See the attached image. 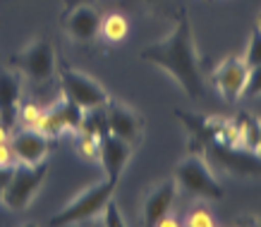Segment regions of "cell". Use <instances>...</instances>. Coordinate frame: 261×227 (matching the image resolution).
Returning <instances> with one entry per match:
<instances>
[{
    "label": "cell",
    "instance_id": "8fae6325",
    "mask_svg": "<svg viewBox=\"0 0 261 227\" xmlns=\"http://www.w3.org/2000/svg\"><path fill=\"white\" fill-rule=\"evenodd\" d=\"M132 144L125 139H120L115 134H103L101 141H98V158H101V165H103V173L108 180H120L122 170L127 167L129 163V156H132Z\"/></svg>",
    "mask_w": 261,
    "mask_h": 227
},
{
    "label": "cell",
    "instance_id": "3957f363",
    "mask_svg": "<svg viewBox=\"0 0 261 227\" xmlns=\"http://www.w3.org/2000/svg\"><path fill=\"white\" fill-rule=\"evenodd\" d=\"M48 173V163H36V165H22L17 163L10 173V180L5 184L3 191V204L12 208V211H24L29 208V204L34 201V196L39 191V187L43 184Z\"/></svg>",
    "mask_w": 261,
    "mask_h": 227
},
{
    "label": "cell",
    "instance_id": "d4e9b609",
    "mask_svg": "<svg viewBox=\"0 0 261 227\" xmlns=\"http://www.w3.org/2000/svg\"><path fill=\"white\" fill-rule=\"evenodd\" d=\"M15 153H12V146L10 141H0V165L3 167H15Z\"/></svg>",
    "mask_w": 261,
    "mask_h": 227
},
{
    "label": "cell",
    "instance_id": "e0dca14e",
    "mask_svg": "<svg viewBox=\"0 0 261 227\" xmlns=\"http://www.w3.org/2000/svg\"><path fill=\"white\" fill-rule=\"evenodd\" d=\"M129 34V22L125 15L120 12H111V15L101 17V36L108 43H122Z\"/></svg>",
    "mask_w": 261,
    "mask_h": 227
},
{
    "label": "cell",
    "instance_id": "ffe728a7",
    "mask_svg": "<svg viewBox=\"0 0 261 227\" xmlns=\"http://www.w3.org/2000/svg\"><path fill=\"white\" fill-rule=\"evenodd\" d=\"M242 96H245V98L261 96V63L254 65V67H249V72H247L245 89H242Z\"/></svg>",
    "mask_w": 261,
    "mask_h": 227
},
{
    "label": "cell",
    "instance_id": "4316f807",
    "mask_svg": "<svg viewBox=\"0 0 261 227\" xmlns=\"http://www.w3.org/2000/svg\"><path fill=\"white\" fill-rule=\"evenodd\" d=\"M175 225H177V220H175V218H166V215H163V218L159 220V225H156V227H175Z\"/></svg>",
    "mask_w": 261,
    "mask_h": 227
},
{
    "label": "cell",
    "instance_id": "30bf717a",
    "mask_svg": "<svg viewBox=\"0 0 261 227\" xmlns=\"http://www.w3.org/2000/svg\"><path fill=\"white\" fill-rule=\"evenodd\" d=\"M10 146H12L17 163L36 165L46 160L48 151H50V136L43 134L41 129L24 127V129H19V132H15L10 136Z\"/></svg>",
    "mask_w": 261,
    "mask_h": 227
},
{
    "label": "cell",
    "instance_id": "5b68a950",
    "mask_svg": "<svg viewBox=\"0 0 261 227\" xmlns=\"http://www.w3.org/2000/svg\"><path fill=\"white\" fill-rule=\"evenodd\" d=\"M60 72V87H63V96L67 101H72L82 110H94L108 103V91L96 81L94 77H89L84 72L74 70L70 65L60 63L58 67Z\"/></svg>",
    "mask_w": 261,
    "mask_h": 227
},
{
    "label": "cell",
    "instance_id": "2e32d148",
    "mask_svg": "<svg viewBox=\"0 0 261 227\" xmlns=\"http://www.w3.org/2000/svg\"><path fill=\"white\" fill-rule=\"evenodd\" d=\"M238 132H240V146L247 151H256V144H259V132H261V120L249 115V112H240L238 120Z\"/></svg>",
    "mask_w": 261,
    "mask_h": 227
},
{
    "label": "cell",
    "instance_id": "5bb4252c",
    "mask_svg": "<svg viewBox=\"0 0 261 227\" xmlns=\"http://www.w3.org/2000/svg\"><path fill=\"white\" fill-rule=\"evenodd\" d=\"M22 74L15 70H0V125L12 129L19 118Z\"/></svg>",
    "mask_w": 261,
    "mask_h": 227
},
{
    "label": "cell",
    "instance_id": "7402d4cb",
    "mask_svg": "<svg viewBox=\"0 0 261 227\" xmlns=\"http://www.w3.org/2000/svg\"><path fill=\"white\" fill-rule=\"evenodd\" d=\"M98 136L87 132H80V141H77V151L84 158H98Z\"/></svg>",
    "mask_w": 261,
    "mask_h": 227
},
{
    "label": "cell",
    "instance_id": "ac0fdd59",
    "mask_svg": "<svg viewBox=\"0 0 261 227\" xmlns=\"http://www.w3.org/2000/svg\"><path fill=\"white\" fill-rule=\"evenodd\" d=\"M129 8H139L142 12H149V15H161V17H175L177 12V3L175 0H125Z\"/></svg>",
    "mask_w": 261,
    "mask_h": 227
},
{
    "label": "cell",
    "instance_id": "cb8c5ba5",
    "mask_svg": "<svg viewBox=\"0 0 261 227\" xmlns=\"http://www.w3.org/2000/svg\"><path fill=\"white\" fill-rule=\"evenodd\" d=\"M41 112H43V110H41L36 103H27V105L19 108V118L17 120H22L24 127H34V129H36V127H39V120H41Z\"/></svg>",
    "mask_w": 261,
    "mask_h": 227
},
{
    "label": "cell",
    "instance_id": "6da1fadb",
    "mask_svg": "<svg viewBox=\"0 0 261 227\" xmlns=\"http://www.w3.org/2000/svg\"><path fill=\"white\" fill-rule=\"evenodd\" d=\"M173 19V32L163 41L144 48L142 58L146 63L166 70L177 81V87L197 101L204 96V70H201V60H199L194 36H192L190 15L185 8H177Z\"/></svg>",
    "mask_w": 261,
    "mask_h": 227
},
{
    "label": "cell",
    "instance_id": "7c38bea8",
    "mask_svg": "<svg viewBox=\"0 0 261 227\" xmlns=\"http://www.w3.org/2000/svg\"><path fill=\"white\" fill-rule=\"evenodd\" d=\"M247 72H249V67L245 65L242 58H225L214 70L216 89L221 91V96L228 103H235L240 96H242V89H245V81H247Z\"/></svg>",
    "mask_w": 261,
    "mask_h": 227
},
{
    "label": "cell",
    "instance_id": "f1b7e54d",
    "mask_svg": "<svg viewBox=\"0 0 261 227\" xmlns=\"http://www.w3.org/2000/svg\"><path fill=\"white\" fill-rule=\"evenodd\" d=\"M256 26H259V29H261V15H259V22H256Z\"/></svg>",
    "mask_w": 261,
    "mask_h": 227
},
{
    "label": "cell",
    "instance_id": "4fadbf2b",
    "mask_svg": "<svg viewBox=\"0 0 261 227\" xmlns=\"http://www.w3.org/2000/svg\"><path fill=\"white\" fill-rule=\"evenodd\" d=\"M65 29L77 43H94L101 34V15L89 3L72 5L65 17Z\"/></svg>",
    "mask_w": 261,
    "mask_h": 227
},
{
    "label": "cell",
    "instance_id": "d6986e66",
    "mask_svg": "<svg viewBox=\"0 0 261 227\" xmlns=\"http://www.w3.org/2000/svg\"><path fill=\"white\" fill-rule=\"evenodd\" d=\"M185 225H190V227H211V225H216V218H214V213L208 211V208H204V206H194V208L187 213Z\"/></svg>",
    "mask_w": 261,
    "mask_h": 227
},
{
    "label": "cell",
    "instance_id": "8992f818",
    "mask_svg": "<svg viewBox=\"0 0 261 227\" xmlns=\"http://www.w3.org/2000/svg\"><path fill=\"white\" fill-rule=\"evenodd\" d=\"M197 151H204L216 165H221L223 170H228L240 177H256L261 175V156L256 151H247L242 146H228L216 139L201 141Z\"/></svg>",
    "mask_w": 261,
    "mask_h": 227
},
{
    "label": "cell",
    "instance_id": "44dd1931",
    "mask_svg": "<svg viewBox=\"0 0 261 227\" xmlns=\"http://www.w3.org/2000/svg\"><path fill=\"white\" fill-rule=\"evenodd\" d=\"M242 60H245L247 67H254V65L261 63V29L259 26L252 32V39H249V46H247V53Z\"/></svg>",
    "mask_w": 261,
    "mask_h": 227
},
{
    "label": "cell",
    "instance_id": "603a6c76",
    "mask_svg": "<svg viewBox=\"0 0 261 227\" xmlns=\"http://www.w3.org/2000/svg\"><path fill=\"white\" fill-rule=\"evenodd\" d=\"M101 215H103V218H101L103 225H108V227H122V225H125V220H122V215H120L118 206H115V201H113V198H108V204L103 206Z\"/></svg>",
    "mask_w": 261,
    "mask_h": 227
},
{
    "label": "cell",
    "instance_id": "9c48e42d",
    "mask_svg": "<svg viewBox=\"0 0 261 227\" xmlns=\"http://www.w3.org/2000/svg\"><path fill=\"white\" fill-rule=\"evenodd\" d=\"M82 122H84V110L77 108L74 103L67 101L63 96V101L53 103L50 108H46L41 112L36 129H41L48 136H56L60 132H80Z\"/></svg>",
    "mask_w": 261,
    "mask_h": 227
},
{
    "label": "cell",
    "instance_id": "277c9868",
    "mask_svg": "<svg viewBox=\"0 0 261 227\" xmlns=\"http://www.w3.org/2000/svg\"><path fill=\"white\" fill-rule=\"evenodd\" d=\"M15 67L22 77H27L34 84L50 81L58 70L56 48L46 36H39V39H34L29 46H24L15 55Z\"/></svg>",
    "mask_w": 261,
    "mask_h": 227
},
{
    "label": "cell",
    "instance_id": "52a82bcc",
    "mask_svg": "<svg viewBox=\"0 0 261 227\" xmlns=\"http://www.w3.org/2000/svg\"><path fill=\"white\" fill-rule=\"evenodd\" d=\"M175 182L180 184L187 194L199 196V198H223V187L208 170V165L199 156L185 158L177 167H175Z\"/></svg>",
    "mask_w": 261,
    "mask_h": 227
},
{
    "label": "cell",
    "instance_id": "7a4b0ae2",
    "mask_svg": "<svg viewBox=\"0 0 261 227\" xmlns=\"http://www.w3.org/2000/svg\"><path fill=\"white\" fill-rule=\"evenodd\" d=\"M115 187H118V182L108 180V177L91 184L82 194L74 196L63 211L56 213L53 218L48 220V225H53V227L77 225V222H84V220H91L94 215H101L103 206L108 204V198H113V194H115Z\"/></svg>",
    "mask_w": 261,
    "mask_h": 227
},
{
    "label": "cell",
    "instance_id": "83f0119b",
    "mask_svg": "<svg viewBox=\"0 0 261 227\" xmlns=\"http://www.w3.org/2000/svg\"><path fill=\"white\" fill-rule=\"evenodd\" d=\"M256 153L261 156V132H259V144H256Z\"/></svg>",
    "mask_w": 261,
    "mask_h": 227
},
{
    "label": "cell",
    "instance_id": "484cf974",
    "mask_svg": "<svg viewBox=\"0 0 261 227\" xmlns=\"http://www.w3.org/2000/svg\"><path fill=\"white\" fill-rule=\"evenodd\" d=\"M10 173H12V167H3V165H0V198H3L5 184H8V180H10Z\"/></svg>",
    "mask_w": 261,
    "mask_h": 227
},
{
    "label": "cell",
    "instance_id": "ba28073f",
    "mask_svg": "<svg viewBox=\"0 0 261 227\" xmlns=\"http://www.w3.org/2000/svg\"><path fill=\"white\" fill-rule=\"evenodd\" d=\"M103 112H106V125H108V132L120 136V139L129 141L132 146H137L144 136V118L137 112L135 108H129L127 103L122 101H111L103 105Z\"/></svg>",
    "mask_w": 261,
    "mask_h": 227
},
{
    "label": "cell",
    "instance_id": "9a60e30c",
    "mask_svg": "<svg viewBox=\"0 0 261 227\" xmlns=\"http://www.w3.org/2000/svg\"><path fill=\"white\" fill-rule=\"evenodd\" d=\"M175 198V180H166L156 184L146 194V201H144V225H159V220L163 215H168L170 206H173Z\"/></svg>",
    "mask_w": 261,
    "mask_h": 227
}]
</instances>
